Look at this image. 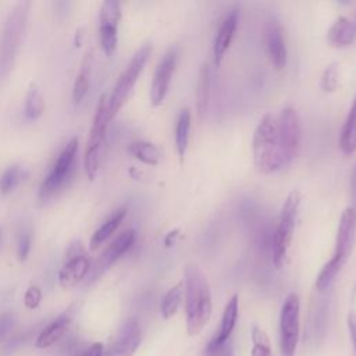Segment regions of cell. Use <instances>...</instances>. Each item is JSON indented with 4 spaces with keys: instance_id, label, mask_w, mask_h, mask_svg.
I'll list each match as a JSON object with an SVG mask.
<instances>
[{
    "instance_id": "1",
    "label": "cell",
    "mask_w": 356,
    "mask_h": 356,
    "mask_svg": "<svg viewBox=\"0 0 356 356\" xmlns=\"http://www.w3.org/2000/svg\"><path fill=\"white\" fill-rule=\"evenodd\" d=\"M184 296L186 330L188 334L193 337L204 328L213 312L209 281L195 263H188L184 268Z\"/></svg>"
},
{
    "instance_id": "2",
    "label": "cell",
    "mask_w": 356,
    "mask_h": 356,
    "mask_svg": "<svg viewBox=\"0 0 356 356\" xmlns=\"http://www.w3.org/2000/svg\"><path fill=\"white\" fill-rule=\"evenodd\" d=\"M253 161L261 174H271L280 168L278 160V120L273 113H266L253 134Z\"/></svg>"
},
{
    "instance_id": "3",
    "label": "cell",
    "mask_w": 356,
    "mask_h": 356,
    "mask_svg": "<svg viewBox=\"0 0 356 356\" xmlns=\"http://www.w3.org/2000/svg\"><path fill=\"white\" fill-rule=\"evenodd\" d=\"M31 3L19 1L10 11L0 36V72L7 74L18 54Z\"/></svg>"
},
{
    "instance_id": "4",
    "label": "cell",
    "mask_w": 356,
    "mask_h": 356,
    "mask_svg": "<svg viewBox=\"0 0 356 356\" xmlns=\"http://www.w3.org/2000/svg\"><path fill=\"white\" fill-rule=\"evenodd\" d=\"M152 53L150 44H143L131 58L128 65L125 67L124 72L120 75L117 83L113 88V92L107 97V111L110 121L117 115V113L122 108V106L127 103L128 97L131 96L136 81L140 75V72L145 68V64L149 60V56Z\"/></svg>"
},
{
    "instance_id": "5",
    "label": "cell",
    "mask_w": 356,
    "mask_h": 356,
    "mask_svg": "<svg viewBox=\"0 0 356 356\" xmlns=\"http://www.w3.org/2000/svg\"><path fill=\"white\" fill-rule=\"evenodd\" d=\"M278 120V160L280 168L289 165L298 156L302 142V121L298 111L286 106L277 115Z\"/></svg>"
},
{
    "instance_id": "6",
    "label": "cell",
    "mask_w": 356,
    "mask_h": 356,
    "mask_svg": "<svg viewBox=\"0 0 356 356\" xmlns=\"http://www.w3.org/2000/svg\"><path fill=\"white\" fill-rule=\"evenodd\" d=\"M300 200V192L298 189H293L289 192L282 204L278 225L273 236V263L275 264L277 268H280L284 264L286 252L289 249Z\"/></svg>"
},
{
    "instance_id": "7",
    "label": "cell",
    "mask_w": 356,
    "mask_h": 356,
    "mask_svg": "<svg viewBox=\"0 0 356 356\" xmlns=\"http://www.w3.org/2000/svg\"><path fill=\"white\" fill-rule=\"evenodd\" d=\"M110 124L108 111H107V96L102 95L97 103V108L93 117V122L89 132V139L83 153V168L88 179L93 181L99 171V159L100 150L104 143L107 125Z\"/></svg>"
},
{
    "instance_id": "8",
    "label": "cell",
    "mask_w": 356,
    "mask_h": 356,
    "mask_svg": "<svg viewBox=\"0 0 356 356\" xmlns=\"http://www.w3.org/2000/svg\"><path fill=\"white\" fill-rule=\"evenodd\" d=\"M78 153V138H72L65 147L58 154L56 163L53 164L50 172L44 178V181L40 185L39 196L40 199H47L57 193L70 179V177L74 172V165L76 160Z\"/></svg>"
},
{
    "instance_id": "9",
    "label": "cell",
    "mask_w": 356,
    "mask_h": 356,
    "mask_svg": "<svg viewBox=\"0 0 356 356\" xmlns=\"http://www.w3.org/2000/svg\"><path fill=\"white\" fill-rule=\"evenodd\" d=\"M300 331V300L296 293H289L280 313V348L282 356H295Z\"/></svg>"
},
{
    "instance_id": "10",
    "label": "cell",
    "mask_w": 356,
    "mask_h": 356,
    "mask_svg": "<svg viewBox=\"0 0 356 356\" xmlns=\"http://www.w3.org/2000/svg\"><path fill=\"white\" fill-rule=\"evenodd\" d=\"M356 238V209L352 206H348L338 222L337 228V236H335V250L334 256L328 260L330 264H332L337 270H342L345 266L349 254L352 253V248Z\"/></svg>"
},
{
    "instance_id": "11",
    "label": "cell",
    "mask_w": 356,
    "mask_h": 356,
    "mask_svg": "<svg viewBox=\"0 0 356 356\" xmlns=\"http://www.w3.org/2000/svg\"><path fill=\"white\" fill-rule=\"evenodd\" d=\"M178 61V50L177 47H171L165 51L163 58L159 61L154 74L153 81L150 86V103L152 106H160L168 92L172 74L175 71V65Z\"/></svg>"
},
{
    "instance_id": "12",
    "label": "cell",
    "mask_w": 356,
    "mask_h": 356,
    "mask_svg": "<svg viewBox=\"0 0 356 356\" xmlns=\"http://www.w3.org/2000/svg\"><path fill=\"white\" fill-rule=\"evenodd\" d=\"M135 242V231L127 229L120 234L96 260L95 266L90 267V281L97 280L106 270H108L122 254H125Z\"/></svg>"
},
{
    "instance_id": "13",
    "label": "cell",
    "mask_w": 356,
    "mask_h": 356,
    "mask_svg": "<svg viewBox=\"0 0 356 356\" xmlns=\"http://www.w3.org/2000/svg\"><path fill=\"white\" fill-rule=\"evenodd\" d=\"M238 312H239V298L235 293L227 302L222 316H221L220 327H218L217 332L214 334V337L207 343V346L204 348L203 356H213L222 345H225L228 342V339L235 328L236 320H238Z\"/></svg>"
},
{
    "instance_id": "14",
    "label": "cell",
    "mask_w": 356,
    "mask_h": 356,
    "mask_svg": "<svg viewBox=\"0 0 356 356\" xmlns=\"http://www.w3.org/2000/svg\"><path fill=\"white\" fill-rule=\"evenodd\" d=\"M142 341V332L139 323L131 318L120 328L117 338L104 350L103 356H132Z\"/></svg>"
},
{
    "instance_id": "15",
    "label": "cell",
    "mask_w": 356,
    "mask_h": 356,
    "mask_svg": "<svg viewBox=\"0 0 356 356\" xmlns=\"http://www.w3.org/2000/svg\"><path fill=\"white\" fill-rule=\"evenodd\" d=\"M239 22V8L238 7H232L225 17L222 18L216 38H214V43H213V61L214 64L218 67L222 63V58L227 53V50L231 46V42L234 39L236 26Z\"/></svg>"
},
{
    "instance_id": "16",
    "label": "cell",
    "mask_w": 356,
    "mask_h": 356,
    "mask_svg": "<svg viewBox=\"0 0 356 356\" xmlns=\"http://www.w3.org/2000/svg\"><path fill=\"white\" fill-rule=\"evenodd\" d=\"M264 42L268 58L275 70H282L286 64V46L282 29L275 19H270L264 29Z\"/></svg>"
},
{
    "instance_id": "17",
    "label": "cell",
    "mask_w": 356,
    "mask_h": 356,
    "mask_svg": "<svg viewBox=\"0 0 356 356\" xmlns=\"http://www.w3.org/2000/svg\"><path fill=\"white\" fill-rule=\"evenodd\" d=\"M90 271V260L85 254H74L61 267L58 273V284L64 289H70L81 282Z\"/></svg>"
},
{
    "instance_id": "18",
    "label": "cell",
    "mask_w": 356,
    "mask_h": 356,
    "mask_svg": "<svg viewBox=\"0 0 356 356\" xmlns=\"http://www.w3.org/2000/svg\"><path fill=\"white\" fill-rule=\"evenodd\" d=\"M356 39V24L352 18L338 17L327 32V40L331 46L342 49L350 46Z\"/></svg>"
},
{
    "instance_id": "19",
    "label": "cell",
    "mask_w": 356,
    "mask_h": 356,
    "mask_svg": "<svg viewBox=\"0 0 356 356\" xmlns=\"http://www.w3.org/2000/svg\"><path fill=\"white\" fill-rule=\"evenodd\" d=\"M71 320H72L71 310L60 314L56 320H53L49 325H46L39 332V335L36 337V341H35L36 348L46 349V348L53 346L58 339H61L64 337L65 331L68 330V327L71 324Z\"/></svg>"
},
{
    "instance_id": "20",
    "label": "cell",
    "mask_w": 356,
    "mask_h": 356,
    "mask_svg": "<svg viewBox=\"0 0 356 356\" xmlns=\"http://www.w3.org/2000/svg\"><path fill=\"white\" fill-rule=\"evenodd\" d=\"M127 216V207H121L117 211H114L92 235L90 238V250H97L106 241H108L113 234L117 231L120 224Z\"/></svg>"
},
{
    "instance_id": "21",
    "label": "cell",
    "mask_w": 356,
    "mask_h": 356,
    "mask_svg": "<svg viewBox=\"0 0 356 356\" xmlns=\"http://www.w3.org/2000/svg\"><path fill=\"white\" fill-rule=\"evenodd\" d=\"M339 147L346 156H350L356 152V96L341 129Z\"/></svg>"
},
{
    "instance_id": "22",
    "label": "cell",
    "mask_w": 356,
    "mask_h": 356,
    "mask_svg": "<svg viewBox=\"0 0 356 356\" xmlns=\"http://www.w3.org/2000/svg\"><path fill=\"white\" fill-rule=\"evenodd\" d=\"M189 128H191V111L189 108H182L177 118L175 127V146L178 152V157L182 161L188 149L189 142Z\"/></svg>"
},
{
    "instance_id": "23",
    "label": "cell",
    "mask_w": 356,
    "mask_h": 356,
    "mask_svg": "<svg viewBox=\"0 0 356 356\" xmlns=\"http://www.w3.org/2000/svg\"><path fill=\"white\" fill-rule=\"evenodd\" d=\"M90 74H92V56L88 51L81 63V68L76 74V79L72 89V96L75 103L82 102V99L86 96L89 83H90Z\"/></svg>"
},
{
    "instance_id": "24",
    "label": "cell",
    "mask_w": 356,
    "mask_h": 356,
    "mask_svg": "<svg viewBox=\"0 0 356 356\" xmlns=\"http://www.w3.org/2000/svg\"><path fill=\"white\" fill-rule=\"evenodd\" d=\"M128 152L132 157H135L136 160L142 161L143 164H147V165H157L160 163V152L159 149L150 143V142H146V140H136V142H132L129 146H128Z\"/></svg>"
},
{
    "instance_id": "25",
    "label": "cell",
    "mask_w": 356,
    "mask_h": 356,
    "mask_svg": "<svg viewBox=\"0 0 356 356\" xmlns=\"http://www.w3.org/2000/svg\"><path fill=\"white\" fill-rule=\"evenodd\" d=\"M44 111V97L40 86L36 82H31L25 96V115L28 120L39 118Z\"/></svg>"
},
{
    "instance_id": "26",
    "label": "cell",
    "mask_w": 356,
    "mask_h": 356,
    "mask_svg": "<svg viewBox=\"0 0 356 356\" xmlns=\"http://www.w3.org/2000/svg\"><path fill=\"white\" fill-rule=\"evenodd\" d=\"M209 92H210V68L204 63L199 70V78L196 83V111L199 117H202L207 108Z\"/></svg>"
},
{
    "instance_id": "27",
    "label": "cell",
    "mask_w": 356,
    "mask_h": 356,
    "mask_svg": "<svg viewBox=\"0 0 356 356\" xmlns=\"http://www.w3.org/2000/svg\"><path fill=\"white\" fill-rule=\"evenodd\" d=\"M182 298H184V282H178L167 291L160 305V312L163 318L165 320L171 318L178 312Z\"/></svg>"
},
{
    "instance_id": "28",
    "label": "cell",
    "mask_w": 356,
    "mask_h": 356,
    "mask_svg": "<svg viewBox=\"0 0 356 356\" xmlns=\"http://www.w3.org/2000/svg\"><path fill=\"white\" fill-rule=\"evenodd\" d=\"M100 44L107 57H111L118 43V24L115 22H100Z\"/></svg>"
},
{
    "instance_id": "29",
    "label": "cell",
    "mask_w": 356,
    "mask_h": 356,
    "mask_svg": "<svg viewBox=\"0 0 356 356\" xmlns=\"http://www.w3.org/2000/svg\"><path fill=\"white\" fill-rule=\"evenodd\" d=\"M26 177V171L19 165L8 167L0 177V193H11Z\"/></svg>"
},
{
    "instance_id": "30",
    "label": "cell",
    "mask_w": 356,
    "mask_h": 356,
    "mask_svg": "<svg viewBox=\"0 0 356 356\" xmlns=\"http://www.w3.org/2000/svg\"><path fill=\"white\" fill-rule=\"evenodd\" d=\"M252 350L250 356H273L271 355V345L267 334L257 325L252 328Z\"/></svg>"
},
{
    "instance_id": "31",
    "label": "cell",
    "mask_w": 356,
    "mask_h": 356,
    "mask_svg": "<svg viewBox=\"0 0 356 356\" xmlns=\"http://www.w3.org/2000/svg\"><path fill=\"white\" fill-rule=\"evenodd\" d=\"M338 85H339V71H338L337 64L332 63V64L327 65V68L324 70L321 79H320V88L324 92L331 93L338 89Z\"/></svg>"
},
{
    "instance_id": "32",
    "label": "cell",
    "mask_w": 356,
    "mask_h": 356,
    "mask_svg": "<svg viewBox=\"0 0 356 356\" xmlns=\"http://www.w3.org/2000/svg\"><path fill=\"white\" fill-rule=\"evenodd\" d=\"M31 245H32V234L29 231L21 232V235L18 238V246H17V254H18L19 261L26 260L29 250H31Z\"/></svg>"
},
{
    "instance_id": "33",
    "label": "cell",
    "mask_w": 356,
    "mask_h": 356,
    "mask_svg": "<svg viewBox=\"0 0 356 356\" xmlns=\"http://www.w3.org/2000/svg\"><path fill=\"white\" fill-rule=\"evenodd\" d=\"M40 300H42V291L39 289V286L31 285L24 295L25 307L29 310H33L40 305Z\"/></svg>"
},
{
    "instance_id": "34",
    "label": "cell",
    "mask_w": 356,
    "mask_h": 356,
    "mask_svg": "<svg viewBox=\"0 0 356 356\" xmlns=\"http://www.w3.org/2000/svg\"><path fill=\"white\" fill-rule=\"evenodd\" d=\"M15 317L13 313H3L0 314V339L13 328Z\"/></svg>"
},
{
    "instance_id": "35",
    "label": "cell",
    "mask_w": 356,
    "mask_h": 356,
    "mask_svg": "<svg viewBox=\"0 0 356 356\" xmlns=\"http://www.w3.org/2000/svg\"><path fill=\"white\" fill-rule=\"evenodd\" d=\"M103 353H104L103 343L95 342L89 348H86V349L81 350L79 353H76L75 356H103Z\"/></svg>"
},
{
    "instance_id": "36",
    "label": "cell",
    "mask_w": 356,
    "mask_h": 356,
    "mask_svg": "<svg viewBox=\"0 0 356 356\" xmlns=\"http://www.w3.org/2000/svg\"><path fill=\"white\" fill-rule=\"evenodd\" d=\"M346 323H348V330H349L350 341H352V343H353V348H355V355H356V313L350 312V313L348 314Z\"/></svg>"
},
{
    "instance_id": "37",
    "label": "cell",
    "mask_w": 356,
    "mask_h": 356,
    "mask_svg": "<svg viewBox=\"0 0 356 356\" xmlns=\"http://www.w3.org/2000/svg\"><path fill=\"white\" fill-rule=\"evenodd\" d=\"M350 199H352V207L356 209V164L353 167L352 171V177H350Z\"/></svg>"
},
{
    "instance_id": "38",
    "label": "cell",
    "mask_w": 356,
    "mask_h": 356,
    "mask_svg": "<svg viewBox=\"0 0 356 356\" xmlns=\"http://www.w3.org/2000/svg\"><path fill=\"white\" fill-rule=\"evenodd\" d=\"M213 356H234L232 346H231L229 343H225V345H222Z\"/></svg>"
},
{
    "instance_id": "39",
    "label": "cell",
    "mask_w": 356,
    "mask_h": 356,
    "mask_svg": "<svg viewBox=\"0 0 356 356\" xmlns=\"http://www.w3.org/2000/svg\"><path fill=\"white\" fill-rule=\"evenodd\" d=\"M178 229H174V231H171V232H168L167 234V236H165V241H164V243H165V246L168 248V246H171L172 243H174V241H175V238L178 236Z\"/></svg>"
},
{
    "instance_id": "40",
    "label": "cell",
    "mask_w": 356,
    "mask_h": 356,
    "mask_svg": "<svg viewBox=\"0 0 356 356\" xmlns=\"http://www.w3.org/2000/svg\"><path fill=\"white\" fill-rule=\"evenodd\" d=\"M352 19H353V22H355V24H356V13H355V17H353V18H352Z\"/></svg>"
},
{
    "instance_id": "41",
    "label": "cell",
    "mask_w": 356,
    "mask_h": 356,
    "mask_svg": "<svg viewBox=\"0 0 356 356\" xmlns=\"http://www.w3.org/2000/svg\"><path fill=\"white\" fill-rule=\"evenodd\" d=\"M0 241H1V229H0Z\"/></svg>"
}]
</instances>
